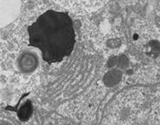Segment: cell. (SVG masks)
Returning a JSON list of instances; mask_svg holds the SVG:
<instances>
[{"label":"cell","mask_w":160,"mask_h":125,"mask_svg":"<svg viewBox=\"0 0 160 125\" xmlns=\"http://www.w3.org/2000/svg\"><path fill=\"white\" fill-rule=\"evenodd\" d=\"M29 46L38 48L48 63L62 61L74 49L75 30L67 12L49 10L28 28Z\"/></svg>","instance_id":"cell-1"},{"label":"cell","mask_w":160,"mask_h":125,"mask_svg":"<svg viewBox=\"0 0 160 125\" xmlns=\"http://www.w3.org/2000/svg\"><path fill=\"white\" fill-rule=\"evenodd\" d=\"M61 6L76 13L92 12L103 6L109 0H53Z\"/></svg>","instance_id":"cell-3"},{"label":"cell","mask_w":160,"mask_h":125,"mask_svg":"<svg viewBox=\"0 0 160 125\" xmlns=\"http://www.w3.org/2000/svg\"><path fill=\"white\" fill-rule=\"evenodd\" d=\"M126 107V125H160V89L142 90L131 95Z\"/></svg>","instance_id":"cell-2"}]
</instances>
